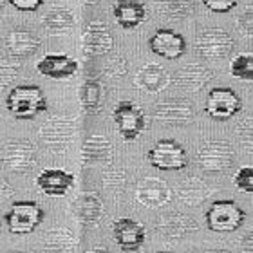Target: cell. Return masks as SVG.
Wrapping results in <instances>:
<instances>
[{"instance_id":"30bf717a","label":"cell","mask_w":253,"mask_h":253,"mask_svg":"<svg viewBox=\"0 0 253 253\" xmlns=\"http://www.w3.org/2000/svg\"><path fill=\"white\" fill-rule=\"evenodd\" d=\"M112 120L125 141H134L145 130V112L132 101H120L112 111Z\"/></svg>"},{"instance_id":"7a4b0ae2","label":"cell","mask_w":253,"mask_h":253,"mask_svg":"<svg viewBox=\"0 0 253 253\" xmlns=\"http://www.w3.org/2000/svg\"><path fill=\"white\" fill-rule=\"evenodd\" d=\"M38 136L49 152L63 154L71 147V143L76 136V120L73 116L49 118L47 122L40 126Z\"/></svg>"},{"instance_id":"d6a6232c","label":"cell","mask_w":253,"mask_h":253,"mask_svg":"<svg viewBox=\"0 0 253 253\" xmlns=\"http://www.w3.org/2000/svg\"><path fill=\"white\" fill-rule=\"evenodd\" d=\"M233 183L241 192L252 195L253 194V169L252 167H243L237 170V174L233 175Z\"/></svg>"},{"instance_id":"836d02e7","label":"cell","mask_w":253,"mask_h":253,"mask_svg":"<svg viewBox=\"0 0 253 253\" xmlns=\"http://www.w3.org/2000/svg\"><path fill=\"white\" fill-rule=\"evenodd\" d=\"M128 73V63L123 56H114L112 60H109V63L105 65V74L109 78L120 80Z\"/></svg>"},{"instance_id":"bcb514c9","label":"cell","mask_w":253,"mask_h":253,"mask_svg":"<svg viewBox=\"0 0 253 253\" xmlns=\"http://www.w3.org/2000/svg\"><path fill=\"white\" fill-rule=\"evenodd\" d=\"M159 253H174V252H159Z\"/></svg>"},{"instance_id":"ba28073f","label":"cell","mask_w":253,"mask_h":253,"mask_svg":"<svg viewBox=\"0 0 253 253\" xmlns=\"http://www.w3.org/2000/svg\"><path fill=\"white\" fill-rule=\"evenodd\" d=\"M235 161L232 145L221 139H211L201 145L197 150V165L205 172H224Z\"/></svg>"},{"instance_id":"4dcf8cb0","label":"cell","mask_w":253,"mask_h":253,"mask_svg":"<svg viewBox=\"0 0 253 253\" xmlns=\"http://www.w3.org/2000/svg\"><path fill=\"white\" fill-rule=\"evenodd\" d=\"M20 73V63L16 60H0V90L7 89Z\"/></svg>"},{"instance_id":"e575fe53","label":"cell","mask_w":253,"mask_h":253,"mask_svg":"<svg viewBox=\"0 0 253 253\" xmlns=\"http://www.w3.org/2000/svg\"><path fill=\"white\" fill-rule=\"evenodd\" d=\"M237 29L244 37H252L253 33V13L252 5H246L244 11L237 16Z\"/></svg>"},{"instance_id":"ac0fdd59","label":"cell","mask_w":253,"mask_h":253,"mask_svg":"<svg viewBox=\"0 0 253 253\" xmlns=\"http://www.w3.org/2000/svg\"><path fill=\"white\" fill-rule=\"evenodd\" d=\"M134 85L147 94H158L170 85V74L159 63H147L137 71Z\"/></svg>"},{"instance_id":"4fadbf2b","label":"cell","mask_w":253,"mask_h":253,"mask_svg":"<svg viewBox=\"0 0 253 253\" xmlns=\"http://www.w3.org/2000/svg\"><path fill=\"white\" fill-rule=\"evenodd\" d=\"M148 47L165 60H177L186 53V40L174 29H158L148 38Z\"/></svg>"},{"instance_id":"1f68e13d","label":"cell","mask_w":253,"mask_h":253,"mask_svg":"<svg viewBox=\"0 0 253 253\" xmlns=\"http://www.w3.org/2000/svg\"><path fill=\"white\" fill-rule=\"evenodd\" d=\"M103 185L107 190H112V192H120L125 186V172L122 169H116V167H109V169L103 172Z\"/></svg>"},{"instance_id":"5bb4252c","label":"cell","mask_w":253,"mask_h":253,"mask_svg":"<svg viewBox=\"0 0 253 253\" xmlns=\"http://www.w3.org/2000/svg\"><path fill=\"white\" fill-rule=\"evenodd\" d=\"M112 235H114V241L122 252L134 253L143 246L147 233H145L143 224H139L134 219L123 217L112 224Z\"/></svg>"},{"instance_id":"484cf974","label":"cell","mask_w":253,"mask_h":253,"mask_svg":"<svg viewBox=\"0 0 253 253\" xmlns=\"http://www.w3.org/2000/svg\"><path fill=\"white\" fill-rule=\"evenodd\" d=\"M103 98H105V90H103V85H101L100 80H85L82 89H80V101H82L84 111L89 112V114L101 111Z\"/></svg>"},{"instance_id":"7402d4cb","label":"cell","mask_w":253,"mask_h":253,"mask_svg":"<svg viewBox=\"0 0 253 253\" xmlns=\"http://www.w3.org/2000/svg\"><path fill=\"white\" fill-rule=\"evenodd\" d=\"M112 15L118 26L123 29H134L147 18V7L141 0H112Z\"/></svg>"},{"instance_id":"74e56055","label":"cell","mask_w":253,"mask_h":253,"mask_svg":"<svg viewBox=\"0 0 253 253\" xmlns=\"http://www.w3.org/2000/svg\"><path fill=\"white\" fill-rule=\"evenodd\" d=\"M237 134H239V139H241V143H246V145H252V120L250 118H246L244 122H241V125H239L237 128Z\"/></svg>"},{"instance_id":"3957f363","label":"cell","mask_w":253,"mask_h":253,"mask_svg":"<svg viewBox=\"0 0 253 253\" xmlns=\"http://www.w3.org/2000/svg\"><path fill=\"white\" fill-rule=\"evenodd\" d=\"M244 219H246V211L232 199L213 201V205L205 215L208 230L217 233L235 232L243 226Z\"/></svg>"},{"instance_id":"8d00e7d4","label":"cell","mask_w":253,"mask_h":253,"mask_svg":"<svg viewBox=\"0 0 253 253\" xmlns=\"http://www.w3.org/2000/svg\"><path fill=\"white\" fill-rule=\"evenodd\" d=\"M9 2L18 11H37L43 4V0H9Z\"/></svg>"},{"instance_id":"44dd1931","label":"cell","mask_w":253,"mask_h":253,"mask_svg":"<svg viewBox=\"0 0 253 253\" xmlns=\"http://www.w3.org/2000/svg\"><path fill=\"white\" fill-rule=\"evenodd\" d=\"M156 230L161 237H165V241L181 239L183 235H190L197 230V221L185 213H165L159 217Z\"/></svg>"},{"instance_id":"b9f144b4","label":"cell","mask_w":253,"mask_h":253,"mask_svg":"<svg viewBox=\"0 0 253 253\" xmlns=\"http://www.w3.org/2000/svg\"><path fill=\"white\" fill-rule=\"evenodd\" d=\"M203 253H232V252H228V250H206Z\"/></svg>"},{"instance_id":"8992f818","label":"cell","mask_w":253,"mask_h":253,"mask_svg":"<svg viewBox=\"0 0 253 253\" xmlns=\"http://www.w3.org/2000/svg\"><path fill=\"white\" fill-rule=\"evenodd\" d=\"M42 221L43 210L35 201H15L11 203V210L5 213V224L15 235L33 233Z\"/></svg>"},{"instance_id":"52a82bcc","label":"cell","mask_w":253,"mask_h":253,"mask_svg":"<svg viewBox=\"0 0 253 253\" xmlns=\"http://www.w3.org/2000/svg\"><path fill=\"white\" fill-rule=\"evenodd\" d=\"M235 47V40L221 27H208L195 38V53L205 60L226 58Z\"/></svg>"},{"instance_id":"d6986e66","label":"cell","mask_w":253,"mask_h":253,"mask_svg":"<svg viewBox=\"0 0 253 253\" xmlns=\"http://www.w3.org/2000/svg\"><path fill=\"white\" fill-rule=\"evenodd\" d=\"M137 201L147 208H161L170 201L172 192L169 185L159 177H145L137 185Z\"/></svg>"},{"instance_id":"cb8c5ba5","label":"cell","mask_w":253,"mask_h":253,"mask_svg":"<svg viewBox=\"0 0 253 253\" xmlns=\"http://www.w3.org/2000/svg\"><path fill=\"white\" fill-rule=\"evenodd\" d=\"M76 24L74 13L69 11L67 7H53L42 16V27L47 31V35L60 37V35H67Z\"/></svg>"},{"instance_id":"7bdbcfd3","label":"cell","mask_w":253,"mask_h":253,"mask_svg":"<svg viewBox=\"0 0 253 253\" xmlns=\"http://www.w3.org/2000/svg\"><path fill=\"white\" fill-rule=\"evenodd\" d=\"M4 5H5V0H0V11L4 9Z\"/></svg>"},{"instance_id":"ee69618b","label":"cell","mask_w":253,"mask_h":253,"mask_svg":"<svg viewBox=\"0 0 253 253\" xmlns=\"http://www.w3.org/2000/svg\"><path fill=\"white\" fill-rule=\"evenodd\" d=\"M85 2H89V4H94V2H100V0H85Z\"/></svg>"},{"instance_id":"6da1fadb","label":"cell","mask_w":253,"mask_h":253,"mask_svg":"<svg viewBox=\"0 0 253 253\" xmlns=\"http://www.w3.org/2000/svg\"><path fill=\"white\" fill-rule=\"evenodd\" d=\"M5 107L16 120H33L47 109V100L38 85H16L5 98Z\"/></svg>"},{"instance_id":"277c9868","label":"cell","mask_w":253,"mask_h":253,"mask_svg":"<svg viewBox=\"0 0 253 253\" xmlns=\"http://www.w3.org/2000/svg\"><path fill=\"white\" fill-rule=\"evenodd\" d=\"M0 161L5 170L13 174H26L31 172L37 165V147L27 139H9L4 143Z\"/></svg>"},{"instance_id":"e0dca14e","label":"cell","mask_w":253,"mask_h":253,"mask_svg":"<svg viewBox=\"0 0 253 253\" xmlns=\"http://www.w3.org/2000/svg\"><path fill=\"white\" fill-rule=\"evenodd\" d=\"M74 185V175L62 169H43L37 177V186L49 197H63Z\"/></svg>"},{"instance_id":"603a6c76","label":"cell","mask_w":253,"mask_h":253,"mask_svg":"<svg viewBox=\"0 0 253 253\" xmlns=\"http://www.w3.org/2000/svg\"><path fill=\"white\" fill-rule=\"evenodd\" d=\"M84 165L109 163L112 159V143L103 134H92L85 139L82 148Z\"/></svg>"},{"instance_id":"60d3db41","label":"cell","mask_w":253,"mask_h":253,"mask_svg":"<svg viewBox=\"0 0 253 253\" xmlns=\"http://www.w3.org/2000/svg\"><path fill=\"white\" fill-rule=\"evenodd\" d=\"M87 253H109V250L107 248H103V246H98V248H92V250H89Z\"/></svg>"},{"instance_id":"f1b7e54d","label":"cell","mask_w":253,"mask_h":253,"mask_svg":"<svg viewBox=\"0 0 253 253\" xmlns=\"http://www.w3.org/2000/svg\"><path fill=\"white\" fill-rule=\"evenodd\" d=\"M74 235L69 230L63 228H56L45 235V243H43V250L45 253H69L74 248Z\"/></svg>"},{"instance_id":"9a60e30c","label":"cell","mask_w":253,"mask_h":253,"mask_svg":"<svg viewBox=\"0 0 253 253\" xmlns=\"http://www.w3.org/2000/svg\"><path fill=\"white\" fill-rule=\"evenodd\" d=\"M213 80V73L211 69L201 63H186L185 67H181L175 71L174 85L177 89L186 90V92H199Z\"/></svg>"},{"instance_id":"f6af8a7d","label":"cell","mask_w":253,"mask_h":253,"mask_svg":"<svg viewBox=\"0 0 253 253\" xmlns=\"http://www.w3.org/2000/svg\"><path fill=\"white\" fill-rule=\"evenodd\" d=\"M7 253H26V252H7Z\"/></svg>"},{"instance_id":"8fae6325","label":"cell","mask_w":253,"mask_h":253,"mask_svg":"<svg viewBox=\"0 0 253 253\" xmlns=\"http://www.w3.org/2000/svg\"><path fill=\"white\" fill-rule=\"evenodd\" d=\"M152 118L163 125L183 126L194 122L195 109L192 101L185 98H169L156 103V107L152 109Z\"/></svg>"},{"instance_id":"f546056e","label":"cell","mask_w":253,"mask_h":253,"mask_svg":"<svg viewBox=\"0 0 253 253\" xmlns=\"http://www.w3.org/2000/svg\"><path fill=\"white\" fill-rule=\"evenodd\" d=\"M230 74L233 78L252 82L253 80V54L241 53L230 62Z\"/></svg>"},{"instance_id":"ab89813d","label":"cell","mask_w":253,"mask_h":253,"mask_svg":"<svg viewBox=\"0 0 253 253\" xmlns=\"http://www.w3.org/2000/svg\"><path fill=\"white\" fill-rule=\"evenodd\" d=\"M244 243H246V252L252 253V233H248V235L244 237Z\"/></svg>"},{"instance_id":"9c48e42d","label":"cell","mask_w":253,"mask_h":253,"mask_svg":"<svg viewBox=\"0 0 253 253\" xmlns=\"http://www.w3.org/2000/svg\"><path fill=\"white\" fill-rule=\"evenodd\" d=\"M243 109V101L239 94L230 87H213L206 96L205 111L211 120L226 122Z\"/></svg>"},{"instance_id":"2e32d148","label":"cell","mask_w":253,"mask_h":253,"mask_svg":"<svg viewBox=\"0 0 253 253\" xmlns=\"http://www.w3.org/2000/svg\"><path fill=\"white\" fill-rule=\"evenodd\" d=\"M40 47H42L40 38L29 29H13L5 37V51L15 60L31 58Z\"/></svg>"},{"instance_id":"4316f807","label":"cell","mask_w":253,"mask_h":253,"mask_svg":"<svg viewBox=\"0 0 253 253\" xmlns=\"http://www.w3.org/2000/svg\"><path fill=\"white\" fill-rule=\"evenodd\" d=\"M156 9L167 20H183L195 9L194 0H156Z\"/></svg>"},{"instance_id":"d590c367","label":"cell","mask_w":253,"mask_h":253,"mask_svg":"<svg viewBox=\"0 0 253 253\" xmlns=\"http://www.w3.org/2000/svg\"><path fill=\"white\" fill-rule=\"evenodd\" d=\"M203 4L213 13H228L239 4V0H203Z\"/></svg>"},{"instance_id":"d4e9b609","label":"cell","mask_w":253,"mask_h":253,"mask_svg":"<svg viewBox=\"0 0 253 253\" xmlns=\"http://www.w3.org/2000/svg\"><path fill=\"white\" fill-rule=\"evenodd\" d=\"M103 203L96 194H82L76 199V215L85 226H94L103 217Z\"/></svg>"},{"instance_id":"ffe728a7","label":"cell","mask_w":253,"mask_h":253,"mask_svg":"<svg viewBox=\"0 0 253 253\" xmlns=\"http://www.w3.org/2000/svg\"><path fill=\"white\" fill-rule=\"evenodd\" d=\"M37 71L45 78L51 80H67L76 74L78 62L67 54H45L37 63Z\"/></svg>"},{"instance_id":"f35d334b","label":"cell","mask_w":253,"mask_h":253,"mask_svg":"<svg viewBox=\"0 0 253 253\" xmlns=\"http://www.w3.org/2000/svg\"><path fill=\"white\" fill-rule=\"evenodd\" d=\"M13 194H15V190L11 188L7 183H5L2 177H0V203H5V201H11V197H13Z\"/></svg>"},{"instance_id":"83f0119b","label":"cell","mask_w":253,"mask_h":253,"mask_svg":"<svg viewBox=\"0 0 253 253\" xmlns=\"http://www.w3.org/2000/svg\"><path fill=\"white\" fill-rule=\"evenodd\" d=\"M177 195H179V199L183 201V203H186V205H190V206H195V205H201L205 199H208L210 188H208L201 179L190 177L185 185H181L179 188H177Z\"/></svg>"},{"instance_id":"5b68a950","label":"cell","mask_w":253,"mask_h":253,"mask_svg":"<svg viewBox=\"0 0 253 253\" xmlns=\"http://www.w3.org/2000/svg\"><path fill=\"white\" fill-rule=\"evenodd\" d=\"M147 158L154 169L163 170V172H177V170L186 169L188 165V154L185 147L175 139L156 141V145L148 150Z\"/></svg>"},{"instance_id":"7c38bea8","label":"cell","mask_w":253,"mask_h":253,"mask_svg":"<svg viewBox=\"0 0 253 253\" xmlns=\"http://www.w3.org/2000/svg\"><path fill=\"white\" fill-rule=\"evenodd\" d=\"M82 47H84L85 56H103L111 53L114 47V37L109 24L101 20H92L85 26L82 33Z\"/></svg>"}]
</instances>
